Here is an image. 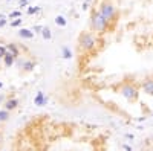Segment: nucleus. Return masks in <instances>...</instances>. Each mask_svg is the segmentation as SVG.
Segmentation results:
<instances>
[{
  "instance_id": "1",
  "label": "nucleus",
  "mask_w": 153,
  "mask_h": 151,
  "mask_svg": "<svg viewBox=\"0 0 153 151\" xmlns=\"http://www.w3.org/2000/svg\"><path fill=\"white\" fill-rule=\"evenodd\" d=\"M118 93L129 102H135L139 98V87L133 81H124L118 87Z\"/></svg>"
},
{
  "instance_id": "2",
  "label": "nucleus",
  "mask_w": 153,
  "mask_h": 151,
  "mask_svg": "<svg viewBox=\"0 0 153 151\" xmlns=\"http://www.w3.org/2000/svg\"><path fill=\"white\" fill-rule=\"evenodd\" d=\"M139 89H141L146 95L153 96V78H152V77L144 78L141 82H139Z\"/></svg>"
},
{
  "instance_id": "3",
  "label": "nucleus",
  "mask_w": 153,
  "mask_h": 151,
  "mask_svg": "<svg viewBox=\"0 0 153 151\" xmlns=\"http://www.w3.org/2000/svg\"><path fill=\"white\" fill-rule=\"evenodd\" d=\"M152 116H153V113H152Z\"/></svg>"
}]
</instances>
